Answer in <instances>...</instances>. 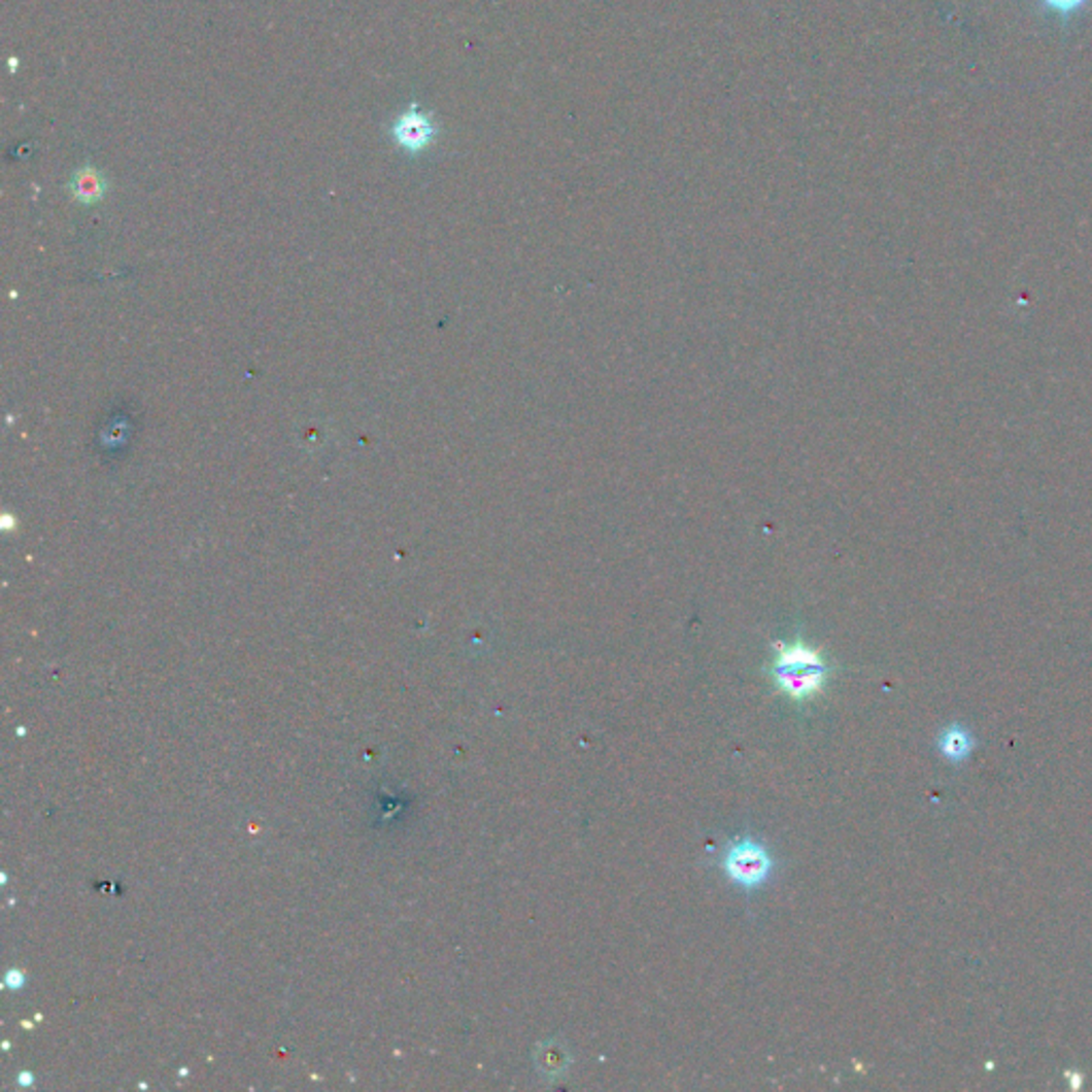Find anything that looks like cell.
Instances as JSON below:
<instances>
[{
  "label": "cell",
  "mask_w": 1092,
  "mask_h": 1092,
  "mask_svg": "<svg viewBox=\"0 0 1092 1092\" xmlns=\"http://www.w3.org/2000/svg\"><path fill=\"white\" fill-rule=\"evenodd\" d=\"M430 139V125L422 117H410L402 123V141L408 145H420Z\"/></svg>",
  "instance_id": "obj_4"
},
{
  "label": "cell",
  "mask_w": 1092,
  "mask_h": 1092,
  "mask_svg": "<svg viewBox=\"0 0 1092 1092\" xmlns=\"http://www.w3.org/2000/svg\"><path fill=\"white\" fill-rule=\"evenodd\" d=\"M1044 3L1056 13H1073L1086 3V0H1044Z\"/></svg>",
  "instance_id": "obj_5"
},
{
  "label": "cell",
  "mask_w": 1092,
  "mask_h": 1092,
  "mask_svg": "<svg viewBox=\"0 0 1092 1092\" xmlns=\"http://www.w3.org/2000/svg\"><path fill=\"white\" fill-rule=\"evenodd\" d=\"M723 866H725V873L730 875L737 884L753 888V886H760L769 877L773 862L764 847L755 845L751 841H743V843H737L730 852H727Z\"/></svg>",
  "instance_id": "obj_2"
},
{
  "label": "cell",
  "mask_w": 1092,
  "mask_h": 1092,
  "mask_svg": "<svg viewBox=\"0 0 1092 1092\" xmlns=\"http://www.w3.org/2000/svg\"><path fill=\"white\" fill-rule=\"evenodd\" d=\"M773 675L787 695L803 701V697L822 689L824 679L828 677V666L817 649H811L805 643H779Z\"/></svg>",
  "instance_id": "obj_1"
},
{
  "label": "cell",
  "mask_w": 1092,
  "mask_h": 1092,
  "mask_svg": "<svg viewBox=\"0 0 1092 1092\" xmlns=\"http://www.w3.org/2000/svg\"><path fill=\"white\" fill-rule=\"evenodd\" d=\"M939 747H942V753L950 757V760L960 762L970 753V737L966 730H962L960 725H952L942 735Z\"/></svg>",
  "instance_id": "obj_3"
}]
</instances>
